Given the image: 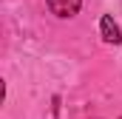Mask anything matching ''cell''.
Listing matches in <instances>:
<instances>
[{
    "label": "cell",
    "instance_id": "6da1fadb",
    "mask_svg": "<svg viewBox=\"0 0 122 119\" xmlns=\"http://www.w3.org/2000/svg\"><path fill=\"white\" fill-rule=\"evenodd\" d=\"M48 3V9H51V14H57V17H74L77 11H80V6H82V0H46Z\"/></svg>",
    "mask_w": 122,
    "mask_h": 119
},
{
    "label": "cell",
    "instance_id": "7a4b0ae2",
    "mask_svg": "<svg viewBox=\"0 0 122 119\" xmlns=\"http://www.w3.org/2000/svg\"><path fill=\"white\" fill-rule=\"evenodd\" d=\"M99 31H102V40H105V43H114V45L122 43V31H119V26L114 23V17L105 14V17L99 20Z\"/></svg>",
    "mask_w": 122,
    "mask_h": 119
},
{
    "label": "cell",
    "instance_id": "3957f363",
    "mask_svg": "<svg viewBox=\"0 0 122 119\" xmlns=\"http://www.w3.org/2000/svg\"><path fill=\"white\" fill-rule=\"evenodd\" d=\"M119 119H122V116H119Z\"/></svg>",
    "mask_w": 122,
    "mask_h": 119
}]
</instances>
